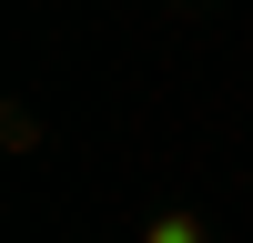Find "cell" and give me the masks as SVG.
<instances>
[{
  "instance_id": "obj_1",
  "label": "cell",
  "mask_w": 253,
  "mask_h": 243,
  "mask_svg": "<svg viewBox=\"0 0 253 243\" xmlns=\"http://www.w3.org/2000/svg\"><path fill=\"white\" fill-rule=\"evenodd\" d=\"M142 243H213V233H203L193 213H162V223H152V233H142Z\"/></svg>"
}]
</instances>
